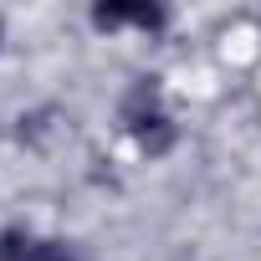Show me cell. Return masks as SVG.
Listing matches in <instances>:
<instances>
[{"label":"cell","instance_id":"cell-2","mask_svg":"<svg viewBox=\"0 0 261 261\" xmlns=\"http://www.w3.org/2000/svg\"><path fill=\"white\" fill-rule=\"evenodd\" d=\"M0 261H77V251L67 241H41L26 230H6L0 236Z\"/></svg>","mask_w":261,"mask_h":261},{"label":"cell","instance_id":"cell-1","mask_svg":"<svg viewBox=\"0 0 261 261\" xmlns=\"http://www.w3.org/2000/svg\"><path fill=\"white\" fill-rule=\"evenodd\" d=\"M123 123H128V134H134L149 154H164V149L174 144V128H169V118L159 113V82H154V77H144L134 92L123 97Z\"/></svg>","mask_w":261,"mask_h":261},{"label":"cell","instance_id":"cell-3","mask_svg":"<svg viewBox=\"0 0 261 261\" xmlns=\"http://www.w3.org/2000/svg\"><path fill=\"white\" fill-rule=\"evenodd\" d=\"M92 21L108 26V31H113V26H144V31H159L169 16H164L159 6H97Z\"/></svg>","mask_w":261,"mask_h":261}]
</instances>
